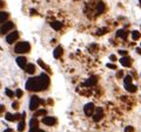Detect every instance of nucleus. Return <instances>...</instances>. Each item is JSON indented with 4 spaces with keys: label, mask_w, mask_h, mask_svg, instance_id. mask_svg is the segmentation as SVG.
<instances>
[{
    "label": "nucleus",
    "mask_w": 141,
    "mask_h": 132,
    "mask_svg": "<svg viewBox=\"0 0 141 132\" xmlns=\"http://www.w3.org/2000/svg\"><path fill=\"white\" fill-rule=\"evenodd\" d=\"M26 89L31 91H41L45 90V87L40 81V77H31L26 83Z\"/></svg>",
    "instance_id": "1"
},
{
    "label": "nucleus",
    "mask_w": 141,
    "mask_h": 132,
    "mask_svg": "<svg viewBox=\"0 0 141 132\" xmlns=\"http://www.w3.org/2000/svg\"><path fill=\"white\" fill-rule=\"evenodd\" d=\"M12 108H13V109H18V108H19V103H18V102H14L13 104H12Z\"/></svg>",
    "instance_id": "33"
},
{
    "label": "nucleus",
    "mask_w": 141,
    "mask_h": 132,
    "mask_svg": "<svg viewBox=\"0 0 141 132\" xmlns=\"http://www.w3.org/2000/svg\"><path fill=\"white\" fill-rule=\"evenodd\" d=\"M25 71L29 74V75H32V74H34V71H35V66L33 64V63H28L27 66L25 67Z\"/></svg>",
    "instance_id": "12"
},
{
    "label": "nucleus",
    "mask_w": 141,
    "mask_h": 132,
    "mask_svg": "<svg viewBox=\"0 0 141 132\" xmlns=\"http://www.w3.org/2000/svg\"><path fill=\"white\" fill-rule=\"evenodd\" d=\"M42 123L45 125H48V126H53L56 123V119L53 118V117H43L42 118Z\"/></svg>",
    "instance_id": "9"
},
{
    "label": "nucleus",
    "mask_w": 141,
    "mask_h": 132,
    "mask_svg": "<svg viewBox=\"0 0 141 132\" xmlns=\"http://www.w3.org/2000/svg\"><path fill=\"white\" fill-rule=\"evenodd\" d=\"M40 103H41V101H40L39 97H37V96H32V98H31V101H29V110H32V111L37 110Z\"/></svg>",
    "instance_id": "3"
},
{
    "label": "nucleus",
    "mask_w": 141,
    "mask_h": 132,
    "mask_svg": "<svg viewBox=\"0 0 141 132\" xmlns=\"http://www.w3.org/2000/svg\"><path fill=\"white\" fill-rule=\"evenodd\" d=\"M18 38H19V33H18V32H12L11 34H8V35L6 36V41H7V43L11 44V43H13Z\"/></svg>",
    "instance_id": "7"
},
{
    "label": "nucleus",
    "mask_w": 141,
    "mask_h": 132,
    "mask_svg": "<svg viewBox=\"0 0 141 132\" xmlns=\"http://www.w3.org/2000/svg\"><path fill=\"white\" fill-rule=\"evenodd\" d=\"M126 90L128 93H135L136 91V87L134 85V84H126Z\"/></svg>",
    "instance_id": "18"
},
{
    "label": "nucleus",
    "mask_w": 141,
    "mask_h": 132,
    "mask_svg": "<svg viewBox=\"0 0 141 132\" xmlns=\"http://www.w3.org/2000/svg\"><path fill=\"white\" fill-rule=\"evenodd\" d=\"M97 82H98V78H97L95 76H93V77H91V78L87 79L84 84L86 85V87H93V85L97 84Z\"/></svg>",
    "instance_id": "11"
},
{
    "label": "nucleus",
    "mask_w": 141,
    "mask_h": 132,
    "mask_svg": "<svg viewBox=\"0 0 141 132\" xmlns=\"http://www.w3.org/2000/svg\"><path fill=\"white\" fill-rule=\"evenodd\" d=\"M22 95H24L22 90H20V89H16V90H15V96H16V97H22Z\"/></svg>",
    "instance_id": "28"
},
{
    "label": "nucleus",
    "mask_w": 141,
    "mask_h": 132,
    "mask_svg": "<svg viewBox=\"0 0 141 132\" xmlns=\"http://www.w3.org/2000/svg\"><path fill=\"white\" fill-rule=\"evenodd\" d=\"M5 93H6V95H7L8 97H11V98H12V97H14V95H15V93H14L12 90H10V89H6V90H5Z\"/></svg>",
    "instance_id": "27"
},
{
    "label": "nucleus",
    "mask_w": 141,
    "mask_h": 132,
    "mask_svg": "<svg viewBox=\"0 0 141 132\" xmlns=\"http://www.w3.org/2000/svg\"><path fill=\"white\" fill-rule=\"evenodd\" d=\"M124 82H125V85H126V84H130V83H132V76H129V75L125 76Z\"/></svg>",
    "instance_id": "26"
},
{
    "label": "nucleus",
    "mask_w": 141,
    "mask_h": 132,
    "mask_svg": "<svg viewBox=\"0 0 141 132\" xmlns=\"http://www.w3.org/2000/svg\"><path fill=\"white\" fill-rule=\"evenodd\" d=\"M107 68H109V69H116V66L113 64V63H107Z\"/></svg>",
    "instance_id": "31"
},
{
    "label": "nucleus",
    "mask_w": 141,
    "mask_h": 132,
    "mask_svg": "<svg viewBox=\"0 0 141 132\" xmlns=\"http://www.w3.org/2000/svg\"><path fill=\"white\" fill-rule=\"evenodd\" d=\"M125 132H134V127H132V126H127L126 129H125Z\"/></svg>",
    "instance_id": "30"
},
{
    "label": "nucleus",
    "mask_w": 141,
    "mask_h": 132,
    "mask_svg": "<svg viewBox=\"0 0 141 132\" xmlns=\"http://www.w3.org/2000/svg\"><path fill=\"white\" fill-rule=\"evenodd\" d=\"M5 118L7 119V120H10V122H13V120H15V118H14V115L10 113V112H7V113H6Z\"/></svg>",
    "instance_id": "25"
},
{
    "label": "nucleus",
    "mask_w": 141,
    "mask_h": 132,
    "mask_svg": "<svg viewBox=\"0 0 141 132\" xmlns=\"http://www.w3.org/2000/svg\"><path fill=\"white\" fill-rule=\"evenodd\" d=\"M14 27L13 22H11V21H8V22H6V24H4L2 26H1V28H0V34H6L8 30H11L12 28Z\"/></svg>",
    "instance_id": "4"
},
{
    "label": "nucleus",
    "mask_w": 141,
    "mask_h": 132,
    "mask_svg": "<svg viewBox=\"0 0 141 132\" xmlns=\"http://www.w3.org/2000/svg\"><path fill=\"white\" fill-rule=\"evenodd\" d=\"M39 132H45V131H43V130H40V131H39Z\"/></svg>",
    "instance_id": "40"
},
{
    "label": "nucleus",
    "mask_w": 141,
    "mask_h": 132,
    "mask_svg": "<svg viewBox=\"0 0 141 132\" xmlns=\"http://www.w3.org/2000/svg\"><path fill=\"white\" fill-rule=\"evenodd\" d=\"M116 36H118V38H121V39H124V40H126L127 32L126 30H124V29H119V30L116 32Z\"/></svg>",
    "instance_id": "16"
},
{
    "label": "nucleus",
    "mask_w": 141,
    "mask_h": 132,
    "mask_svg": "<svg viewBox=\"0 0 141 132\" xmlns=\"http://www.w3.org/2000/svg\"><path fill=\"white\" fill-rule=\"evenodd\" d=\"M16 63H18V66L20 68L25 69V67L27 66V60H26L25 56H19V57H16Z\"/></svg>",
    "instance_id": "10"
},
{
    "label": "nucleus",
    "mask_w": 141,
    "mask_h": 132,
    "mask_svg": "<svg viewBox=\"0 0 141 132\" xmlns=\"http://www.w3.org/2000/svg\"><path fill=\"white\" fill-rule=\"evenodd\" d=\"M107 32V29L106 28H102V29H99L98 30V35H102V34H105Z\"/></svg>",
    "instance_id": "29"
},
{
    "label": "nucleus",
    "mask_w": 141,
    "mask_h": 132,
    "mask_svg": "<svg viewBox=\"0 0 141 132\" xmlns=\"http://www.w3.org/2000/svg\"><path fill=\"white\" fill-rule=\"evenodd\" d=\"M84 111L86 116H93L94 113V104L93 103H87L84 108Z\"/></svg>",
    "instance_id": "5"
},
{
    "label": "nucleus",
    "mask_w": 141,
    "mask_h": 132,
    "mask_svg": "<svg viewBox=\"0 0 141 132\" xmlns=\"http://www.w3.org/2000/svg\"><path fill=\"white\" fill-rule=\"evenodd\" d=\"M47 113V111L45 109H41V110H37L35 113H34V117H40V116H45Z\"/></svg>",
    "instance_id": "19"
},
{
    "label": "nucleus",
    "mask_w": 141,
    "mask_h": 132,
    "mask_svg": "<svg viewBox=\"0 0 141 132\" xmlns=\"http://www.w3.org/2000/svg\"><path fill=\"white\" fill-rule=\"evenodd\" d=\"M4 132H13V130L12 129H7V130H5Z\"/></svg>",
    "instance_id": "37"
},
{
    "label": "nucleus",
    "mask_w": 141,
    "mask_h": 132,
    "mask_svg": "<svg viewBox=\"0 0 141 132\" xmlns=\"http://www.w3.org/2000/svg\"><path fill=\"white\" fill-rule=\"evenodd\" d=\"M51 26H52L53 29H55V30H60V29L62 28V22H60V21H54V22L51 24Z\"/></svg>",
    "instance_id": "15"
},
{
    "label": "nucleus",
    "mask_w": 141,
    "mask_h": 132,
    "mask_svg": "<svg viewBox=\"0 0 141 132\" xmlns=\"http://www.w3.org/2000/svg\"><path fill=\"white\" fill-rule=\"evenodd\" d=\"M102 117H103V111H102L101 108H98L95 110V112L93 113V120L94 122H100L102 119Z\"/></svg>",
    "instance_id": "6"
},
{
    "label": "nucleus",
    "mask_w": 141,
    "mask_h": 132,
    "mask_svg": "<svg viewBox=\"0 0 141 132\" xmlns=\"http://www.w3.org/2000/svg\"><path fill=\"white\" fill-rule=\"evenodd\" d=\"M38 64L41 67V68H43V69H45V70H46L47 73H51V69H49V67L47 66V64H45V63H43V62L41 61V60H38Z\"/></svg>",
    "instance_id": "21"
},
{
    "label": "nucleus",
    "mask_w": 141,
    "mask_h": 132,
    "mask_svg": "<svg viewBox=\"0 0 141 132\" xmlns=\"http://www.w3.org/2000/svg\"><path fill=\"white\" fill-rule=\"evenodd\" d=\"M141 36L140 32H138V30H133L132 32V39L133 40H139Z\"/></svg>",
    "instance_id": "23"
},
{
    "label": "nucleus",
    "mask_w": 141,
    "mask_h": 132,
    "mask_svg": "<svg viewBox=\"0 0 141 132\" xmlns=\"http://www.w3.org/2000/svg\"><path fill=\"white\" fill-rule=\"evenodd\" d=\"M109 59H111V61H113V62H115V61H116V56H115V55H111V56H109Z\"/></svg>",
    "instance_id": "34"
},
{
    "label": "nucleus",
    "mask_w": 141,
    "mask_h": 132,
    "mask_svg": "<svg viewBox=\"0 0 141 132\" xmlns=\"http://www.w3.org/2000/svg\"><path fill=\"white\" fill-rule=\"evenodd\" d=\"M2 6H4V2H2V1H0V8H1Z\"/></svg>",
    "instance_id": "39"
},
{
    "label": "nucleus",
    "mask_w": 141,
    "mask_h": 132,
    "mask_svg": "<svg viewBox=\"0 0 141 132\" xmlns=\"http://www.w3.org/2000/svg\"><path fill=\"white\" fill-rule=\"evenodd\" d=\"M4 109H5V108H4V105H1V106H0V113H1V112L4 111Z\"/></svg>",
    "instance_id": "36"
},
{
    "label": "nucleus",
    "mask_w": 141,
    "mask_h": 132,
    "mask_svg": "<svg viewBox=\"0 0 141 132\" xmlns=\"http://www.w3.org/2000/svg\"><path fill=\"white\" fill-rule=\"evenodd\" d=\"M61 55H62V47L61 46H58L55 49H54V52H53V56H54V59H59Z\"/></svg>",
    "instance_id": "13"
},
{
    "label": "nucleus",
    "mask_w": 141,
    "mask_h": 132,
    "mask_svg": "<svg viewBox=\"0 0 141 132\" xmlns=\"http://www.w3.org/2000/svg\"><path fill=\"white\" fill-rule=\"evenodd\" d=\"M7 18H8V14L6 12H0V24L5 22L7 20Z\"/></svg>",
    "instance_id": "20"
},
{
    "label": "nucleus",
    "mask_w": 141,
    "mask_h": 132,
    "mask_svg": "<svg viewBox=\"0 0 141 132\" xmlns=\"http://www.w3.org/2000/svg\"><path fill=\"white\" fill-rule=\"evenodd\" d=\"M29 48H31V46H29L28 42H19V43L15 44L14 50H15V53L21 54V53H27L29 50Z\"/></svg>",
    "instance_id": "2"
},
{
    "label": "nucleus",
    "mask_w": 141,
    "mask_h": 132,
    "mask_svg": "<svg viewBox=\"0 0 141 132\" xmlns=\"http://www.w3.org/2000/svg\"><path fill=\"white\" fill-rule=\"evenodd\" d=\"M103 10H105V5H103L102 2H99V4H98V7H97V11H98V13H102V12H103Z\"/></svg>",
    "instance_id": "24"
},
{
    "label": "nucleus",
    "mask_w": 141,
    "mask_h": 132,
    "mask_svg": "<svg viewBox=\"0 0 141 132\" xmlns=\"http://www.w3.org/2000/svg\"><path fill=\"white\" fill-rule=\"evenodd\" d=\"M40 81L42 82V84H43V87H45V89L49 85V76L47 75V74H45V73H41L40 74Z\"/></svg>",
    "instance_id": "8"
},
{
    "label": "nucleus",
    "mask_w": 141,
    "mask_h": 132,
    "mask_svg": "<svg viewBox=\"0 0 141 132\" xmlns=\"http://www.w3.org/2000/svg\"><path fill=\"white\" fill-rule=\"evenodd\" d=\"M119 54L122 55V56H126L127 54H128V52H127V50H119Z\"/></svg>",
    "instance_id": "32"
},
{
    "label": "nucleus",
    "mask_w": 141,
    "mask_h": 132,
    "mask_svg": "<svg viewBox=\"0 0 141 132\" xmlns=\"http://www.w3.org/2000/svg\"><path fill=\"white\" fill-rule=\"evenodd\" d=\"M136 52H138L139 54H141V48H138V49H136Z\"/></svg>",
    "instance_id": "38"
},
{
    "label": "nucleus",
    "mask_w": 141,
    "mask_h": 132,
    "mask_svg": "<svg viewBox=\"0 0 141 132\" xmlns=\"http://www.w3.org/2000/svg\"><path fill=\"white\" fill-rule=\"evenodd\" d=\"M139 1H140V4H141V0H139Z\"/></svg>",
    "instance_id": "41"
},
{
    "label": "nucleus",
    "mask_w": 141,
    "mask_h": 132,
    "mask_svg": "<svg viewBox=\"0 0 141 132\" xmlns=\"http://www.w3.org/2000/svg\"><path fill=\"white\" fill-rule=\"evenodd\" d=\"M122 75H124V74H122V71L120 70V71H118V74H116V77H118V78H119V77H122Z\"/></svg>",
    "instance_id": "35"
},
{
    "label": "nucleus",
    "mask_w": 141,
    "mask_h": 132,
    "mask_svg": "<svg viewBox=\"0 0 141 132\" xmlns=\"http://www.w3.org/2000/svg\"><path fill=\"white\" fill-rule=\"evenodd\" d=\"M120 63L124 67H130V60H129V57H127V56H122V57L120 59Z\"/></svg>",
    "instance_id": "14"
},
{
    "label": "nucleus",
    "mask_w": 141,
    "mask_h": 132,
    "mask_svg": "<svg viewBox=\"0 0 141 132\" xmlns=\"http://www.w3.org/2000/svg\"><path fill=\"white\" fill-rule=\"evenodd\" d=\"M24 130H25V119H21L19 122V125H18V131L22 132Z\"/></svg>",
    "instance_id": "22"
},
{
    "label": "nucleus",
    "mask_w": 141,
    "mask_h": 132,
    "mask_svg": "<svg viewBox=\"0 0 141 132\" xmlns=\"http://www.w3.org/2000/svg\"><path fill=\"white\" fill-rule=\"evenodd\" d=\"M38 124H39V122H38L37 117H34V118H32L31 120H29V126H31V129H35V127H38Z\"/></svg>",
    "instance_id": "17"
}]
</instances>
